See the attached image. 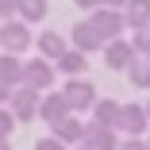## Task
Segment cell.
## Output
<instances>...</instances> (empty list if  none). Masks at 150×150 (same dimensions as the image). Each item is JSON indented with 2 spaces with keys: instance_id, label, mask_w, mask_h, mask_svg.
Wrapping results in <instances>:
<instances>
[{
  "instance_id": "cell-1",
  "label": "cell",
  "mask_w": 150,
  "mask_h": 150,
  "mask_svg": "<svg viewBox=\"0 0 150 150\" xmlns=\"http://www.w3.org/2000/svg\"><path fill=\"white\" fill-rule=\"evenodd\" d=\"M62 96H66V104H69V112H73V115L93 112V108H96V100H100L96 85H93V81H85V77H69V81L62 85Z\"/></svg>"
},
{
  "instance_id": "cell-2",
  "label": "cell",
  "mask_w": 150,
  "mask_h": 150,
  "mask_svg": "<svg viewBox=\"0 0 150 150\" xmlns=\"http://www.w3.org/2000/svg\"><path fill=\"white\" fill-rule=\"evenodd\" d=\"M88 23L100 31L104 42L127 39V35H123V31H127V19H123V12H115V8H96V12H88Z\"/></svg>"
},
{
  "instance_id": "cell-3",
  "label": "cell",
  "mask_w": 150,
  "mask_h": 150,
  "mask_svg": "<svg viewBox=\"0 0 150 150\" xmlns=\"http://www.w3.org/2000/svg\"><path fill=\"white\" fill-rule=\"evenodd\" d=\"M39 104H42V93L31 85H19L16 93H12V115H16V123H31V119H39Z\"/></svg>"
},
{
  "instance_id": "cell-4",
  "label": "cell",
  "mask_w": 150,
  "mask_h": 150,
  "mask_svg": "<svg viewBox=\"0 0 150 150\" xmlns=\"http://www.w3.org/2000/svg\"><path fill=\"white\" fill-rule=\"evenodd\" d=\"M31 42H35V35H31V27H27L23 19L0 23V46H4V54H16V58H19Z\"/></svg>"
},
{
  "instance_id": "cell-5",
  "label": "cell",
  "mask_w": 150,
  "mask_h": 150,
  "mask_svg": "<svg viewBox=\"0 0 150 150\" xmlns=\"http://www.w3.org/2000/svg\"><path fill=\"white\" fill-rule=\"evenodd\" d=\"M54 77H58L54 62H46V58H39V54L23 62V85L39 88V93H50V88H54Z\"/></svg>"
},
{
  "instance_id": "cell-6",
  "label": "cell",
  "mask_w": 150,
  "mask_h": 150,
  "mask_svg": "<svg viewBox=\"0 0 150 150\" xmlns=\"http://www.w3.org/2000/svg\"><path fill=\"white\" fill-rule=\"evenodd\" d=\"M115 131H123V139H146V131H150L146 104H123L119 108V127Z\"/></svg>"
},
{
  "instance_id": "cell-7",
  "label": "cell",
  "mask_w": 150,
  "mask_h": 150,
  "mask_svg": "<svg viewBox=\"0 0 150 150\" xmlns=\"http://www.w3.org/2000/svg\"><path fill=\"white\" fill-rule=\"evenodd\" d=\"M69 46H73V50H81V54H104V46H108V42L100 39V31H96L88 19H81L73 31H69Z\"/></svg>"
},
{
  "instance_id": "cell-8",
  "label": "cell",
  "mask_w": 150,
  "mask_h": 150,
  "mask_svg": "<svg viewBox=\"0 0 150 150\" xmlns=\"http://www.w3.org/2000/svg\"><path fill=\"white\" fill-rule=\"evenodd\" d=\"M73 112H69V104H66V96L62 93H42V104H39V119L54 131L62 119H69Z\"/></svg>"
},
{
  "instance_id": "cell-9",
  "label": "cell",
  "mask_w": 150,
  "mask_h": 150,
  "mask_svg": "<svg viewBox=\"0 0 150 150\" xmlns=\"http://www.w3.org/2000/svg\"><path fill=\"white\" fill-rule=\"evenodd\" d=\"M135 58H139V54H135L131 39H115V42L104 46V66H108V69H123V73H127V69L135 66Z\"/></svg>"
},
{
  "instance_id": "cell-10",
  "label": "cell",
  "mask_w": 150,
  "mask_h": 150,
  "mask_svg": "<svg viewBox=\"0 0 150 150\" xmlns=\"http://www.w3.org/2000/svg\"><path fill=\"white\" fill-rule=\"evenodd\" d=\"M35 46H39V58L58 62V58L69 50V39H66V35H58V31H42V35H35Z\"/></svg>"
},
{
  "instance_id": "cell-11",
  "label": "cell",
  "mask_w": 150,
  "mask_h": 150,
  "mask_svg": "<svg viewBox=\"0 0 150 150\" xmlns=\"http://www.w3.org/2000/svg\"><path fill=\"white\" fill-rule=\"evenodd\" d=\"M85 146H93V150H119V131L85 123Z\"/></svg>"
},
{
  "instance_id": "cell-12",
  "label": "cell",
  "mask_w": 150,
  "mask_h": 150,
  "mask_svg": "<svg viewBox=\"0 0 150 150\" xmlns=\"http://www.w3.org/2000/svg\"><path fill=\"white\" fill-rule=\"evenodd\" d=\"M50 135L73 150V146H81V142H85V123H81V115H69V119H62V123H58Z\"/></svg>"
},
{
  "instance_id": "cell-13",
  "label": "cell",
  "mask_w": 150,
  "mask_h": 150,
  "mask_svg": "<svg viewBox=\"0 0 150 150\" xmlns=\"http://www.w3.org/2000/svg\"><path fill=\"white\" fill-rule=\"evenodd\" d=\"M119 108H123V104H119V100H108V96H100L96 100V108H93V123L96 127H119Z\"/></svg>"
},
{
  "instance_id": "cell-14",
  "label": "cell",
  "mask_w": 150,
  "mask_h": 150,
  "mask_svg": "<svg viewBox=\"0 0 150 150\" xmlns=\"http://www.w3.org/2000/svg\"><path fill=\"white\" fill-rule=\"evenodd\" d=\"M0 85H8V88L23 85V62L16 54H4V50H0Z\"/></svg>"
},
{
  "instance_id": "cell-15",
  "label": "cell",
  "mask_w": 150,
  "mask_h": 150,
  "mask_svg": "<svg viewBox=\"0 0 150 150\" xmlns=\"http://www.w3.org/2000/svg\"><path fill=\"white\" fill-rule=\"evenodd\" d=\"M54 69H58V73H66V77H81V73L88 69V54H81V50L69 46V50L54 62Z\"/></svg>"
},
{
  "instance_id": "cell-16",
  "label": "cell",
  "mask_w": 150,
  "mask_h": 150,
  "mask_svg": "<svg viewBox=\"0 0 150 150\" xmlns=\"http://www.w3.org/2000/svg\"><path fill=\"white\" fill-rule=\"evenodd\" d=\"M123 19L131 31H142V27H150V0H131V4L123 8Z\"/></svg>"
},
{
  "instance_id": "cell-17",
  "label": "cell",
  "mask_w": 150,
  "mask_h": 150,
  "mask_svg": "<svg viewBox=\"0 0 150 150\" xmlns=\"http://www.w3.org/2000/svg\"><path fill=\"white\" fill-rule=\"evenodd\" d=\"M46 12H50L46 0H19V19H23L27 27H31V23H42Z\"/></svg>"
},
{
  "instance_id": "cell-18",
  "label": "cell",
  "mask_w": 150,
  "mask_h": 150,
  "mask_svg": "<svg viewBox=\"0 0 150 150\" xmlns=\"http://www.w3.org/2000/svg\"><path fill=\"white\" fill-rule=\"evenodd\" d=\"M127 81L135 88H150V58H135V66L127 69Z\"/></svg>"
},
{
  "instance_id": "cell-19",
  "label": "cell",
  "mask_w": 150,
  "mask_h": 150,
  "mask_svg": "<svg viewBox=\"0 0 150 150\" xmlns=\"http://www.w3.org/2000/svg\"><path fill=\"white\" fill-rule=\"evenodd\" d=\"M127 39H131V46H135L139 58H150V27H142V31H135V35H127Z\"/></svg>"
},
{
  "instance_id": "cell-20",
  "label": "cell",
  "mask_w": 150,
  "mask_h": 150,
  "mask_svg": "<svg viewBox=\"0 0 150 150\" xmlns=\"http://www.w3.org/2000/svg\"><path fill=\"white\" fill-rule=\"evenodd\" d=\"M19 123H16V115H12V108H0V135L4 139H12V131H16Z\"/></svg>"
},
{
  "instance_id": "cell-21",
  "label": "cell",
  "mask_w": 150,
  "mask_h": 150,
  "mask_svg": "<svg viewBox=\"0 0 150 150\" xmlns=\"http://www.w3.org/2000/svg\"><path fill=\"white\" fill-rule=\"evenodd\" d=\"M19 19V0H0V23Z\"/></svg>"
},
{
  "instance_id": "cell-22",
  "label": "cell",
  "mask_w": 150,
  "mask_h": 150,
  "mask_svg": "<svg viewBox=\"0 0 150 150\" xmlns=\"http://www.w3.org/2000/svg\"><path fill=\"white\" fill-rule=\"evenodd\" d=\"M35 150H69V146H66V142H58L54 135H46V139H39V142H35Z\"/></svg>"
},
{
  "instance_id": "cell-23",
  "label": "cell",
  "mask_w": 150,
  "mask_h": 150,
  "mask_svg": "<svg viewBox=\"0 0 150 150\" xmlns=\"http://www.w3.org/2000/svg\"><path fill=\"white\" fill-rule=\"evenodd\" d=\"M119 150H146V139H123Z\"/></svg>"
},
{
  "instance_id": "cell-24",
  "label": "cell",
  "mask_w": 150,
  "mask_h": 150,
  "mask_svg": "<svg viewBox=\"0 0 150 150\" xmlns=\"http://www.w3.org/2000/svg\"><path fill=\"white\" fill-rule=\"evenodd\" d=\"M77 8H85V12H96V8H104V0H73Z\"/></svg>"
},
{
  "instance_id": "cell-25",
  "label": "cell",
  "mask_w": 150,
  "mask_h": 150,
  "mask_svg": "<svg viewBox=\"0 0 150 150\" xmlns=\"http://www.w3.org/2000/svg\"><path fill=\"white\" fill-rule=\"evenodd\" d=\"M12 93H16V88H8V85H0V108H8V104H12Z\"/></svg>"
},
{
  "instance_id": "cell-26",
  "label": "cell",
  "mask_w": 150,
  "mask_h": 150,
  "mask_svg": "<svg viewBox=\"0 0 150 150\" xmlns=\"http://www.w3.org/2000/svg\"><path fill=\"white\" fill-rule=\"evenodd\" d=\"M127 4H131V0H104V8H115V12H123Z\"/></svg>"
},
{
  "instance_id": "cell-27",
  "label": "cell",
  "mask_w": 150,
  "mask_h": 150,
  "mask_svg": "<svg viewBox=\"0 0 150 150\" xmlns=\"http://www.w3.org/2000/svg\"><path fill=\"white\" fill-rule=\"evenodd\" d=\"M0 150H12V139H4V135H0Z\"/></svg>"
},
{
  "instance_id": "cell-28",
  "label": "cell",
  "mask_w": 150,
  "mask_h": 150,
  "mask_svg": "<svg viewBox=\"0 0 150 150\" xmlns=\"http://www.w3.org/2000/svg\"><path fill=\"white\" fill-rule=\"evenodd\" d=\"M73 150H93V146H85V142H81V146H73Z\"/></svg>"
},
{
  "instance_id": "cell-29",
  "label": "cell",
  "mask_w": 150,
  "mask_h": 150,
  "mask_svg": "<svg viewBox=\"0 0 150 150\" xmlns=\"http://www.w3.org/2000/svg\"><path fill=\"white\" fill-rule=\"evenodd\" d=\"M146 150H150V135H146Z\"/></svg>"
},
{
  "instance_id": "cell-30",
  "label": "cell",
  "mask_w": 150,
  "mask_h": 150,
  "mask_svg": "<svg viewBox=\"0 0 150 150\" xmlns=\"http://www.w3.org/2000/svg\"><path fill=\"white\" fill-rule=\"evenodd\" d=\"M146 115H150V104H146Z\"/></svg>"
}]
</instances>
